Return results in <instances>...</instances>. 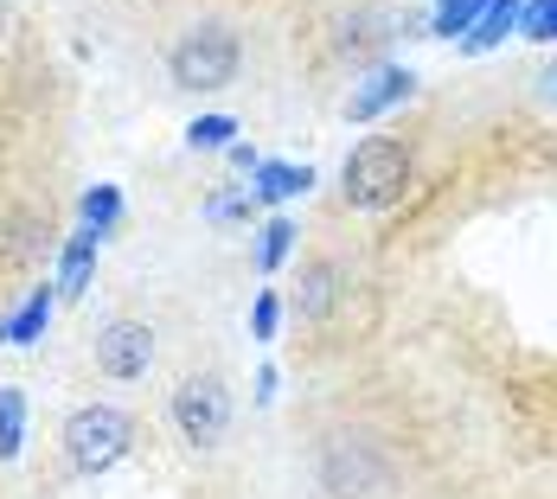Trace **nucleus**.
Instances as JSON below:
<instances>
[{
	"label": "nucleus",
	"mask_w": 557,
	"mask_h": 499,
	"mask_svg": "<svg viewBox=\"0 0 557 499\" xmlns=\"http://www.w3.org/2000/svg\"><path fill=\"white\" fill-rule=\"evenodd\" d=\"M339 179H346V205H359V212H385V205L404 199V186H410V148L391 141V135H366V141L346 154Z\"/></svg>",
	"instance_id": "obj_1"
},
{
	"label": "nucleus",
	"mask_w": 557,
	"mask_h": 499,
	"mask_svg": "<svg viewBox=\"0 0 557 499\" xmlns=\"http://www.w3.org/2000/svg\"><path fill=\"white\" fill-rule=\"evenodd\" d=\"M128 442H135V423L115 403H84L64 423V454H71L77 474H110L115 461L128 454Z\"/></svg>",
	"instance_id": "obj_2"
},
{
	"label": "nucleus",
	"mask_w": 557,
	"mask_h": 499,
	"mask_svg": "<svg viewBox=\"0 0 557 499\" xmlns=\"http://www.w3.org/2000/svg\"><path fill=\"white\" fill-rule=\"evenodd\" d=\"M237 33L231 26H193L180 46L168 52V71L180 90H224L237 77Z\"/></svg>",
	"instance_id": "obj_3"
},
{
	"label": "nucleus",
	"mask_w": 557,
	"mask_h": 499,
	"mask_svg": "<svg viewBox=\"0 0 557 499\" xmlns=\"http://www.w3.org/2000/svg\"><path fill=\"white\" fill-rule=\"evenodd\" d=\"M173 423L193 448H219L224 429H231V390H224L219 372H199L173 390Z\"/></svg>",
	"instance_id": "obj_4"
},
{
	"label": "nucleus",
	"mask_w": 557,
	"mask_h": 499,
	"mask_svg": "<svg viewBox=\"0 0 557 499\" xmlns=\"http://www.w3.org/2000/svg\"><path fill=\"white\" fill-rule=\"evenodd\" d=\"M379 481H385V461L366 436H334L321 448V487L334 499H372Z\"/></svg>",
	"instance_id": "obj_5"
},
{
	"label": "nucleus",
	"mask_w": 557,
	"mask_h": 499,
	"mask_svg": "<svg viewBox=\"0 0 557 499\" xmlns=\"http://www.w3.org/2000/svg\"><path fill=\"white\" fill-rule=\"evenodd\" d=\"M154 365V327H141V321H110V327L97 333V372L115 378V385H128V378H141Z\"/></svg>",
	"instance_id": "obj_6"
},
{
	"label": "nucleus",
	"mask_w": 557,
	"mask_h": 499,
	"mask_svg": "<svg viewBox=\"0 0 557 499\" xmlns=\"http://www.w3.org/2000/svg\"><path fill=\"white\" fill-rule=\"evenodd\" d=\"M410 90H417V77H410L404 64H379V71H372V77L346 97V122H379V115L397 110Z\"/></svg>",
	"instance_id": "obj_7"
},
{
	"label": "nucleus",
	"mask_w": 557,
	"mask_h": 499,
	"mask_svg": "<svg viewBox=\"0 0 557 499\" xmlns=\"http://www.w3.org/2000/svg\"><path fill=\"white\" fill-rule=\"evenodd\" d=\"M334 295H339V263H334V257H321V263H308V270H301L295 308H301L308 321H321V314L334 308Z\"/></svg>",
	"instance_id": "obj_8"
},
{
	"label": "nucleus",
	"mask_w": 557,
	"mask_h": 499,
	"mask_svg": "<svg viewBox=\"0 0 557 499\" xmlns=\"http://www.w3.org/2000/svg\"><path fill=\"white\" fill-rule=\"evenodd\" d=\"M97 244H103V230H90V224L64 244V276H58V295H64V301L84 295V282H90V270H97Z\"/></svg>",
	"instance_id": "obj_9"
},
{
	"label": "nucleus",
	"mask_w": 557,
	"mask_h": 499,
	"mask_svg": "<svg viewBox=\"0 0 557 499\" xmlns=\"http://www.w3.org/2000/svg\"><path fill=\"white\" fill-rule=\"evenodd\" d=\"M308 186H314V166H295V161L257 166V199H263V205H282V199H295V192H308Z\"/></svg>",
	"instance_id": "obj_10"
},
{
	"label": "nucleus",
	"mask_w": 557,
	"mask_h": 499,
	"mask_svg": "<svg viewBox=\"0 0 557 499\" xmlns=\"http://www.w3.org/2000/svg\"><path fill=\"white\" fill-rule=\"evenodd\" d=\"M519 13H525V0H487V13H481V26L461 39V52H494L506 33H519Z\"/></svg>",
	"instance_id": "obj_11"
},
{
	"label": "nucleus",
	"mask_w": 557,
	"mask_h": 499,
	"mask_svg": "<svg viewBox=\"0 0 557 499\" xmlns=\"http://www.w3.org/2000/svg\"><path fill=\"white\" fill-rule=\"evenodd\" d=\"M46 321H52V288H39V295H33V301L7 321V339H13V346H39Z\"/></svg>",
	"instance_id": "obj_12"
},
{
	"label": "nucleus",
	"mask_w": 557,
	"mask_h": 499,
	"mask_svg": "<svg viewBox=\"0 0 557 499\" xmlns=\"http://www.w3.org/2000/svg\"><path fill=\"white\" fill-rule=\"evenodd\" d=\"M288 250H295V224L288 219H270L263 230H257V270H263V276L288 263Z\"/></svg>",
	"instance_id": "obj_13"
},
{
	"label": "nucleus",
	"mask_w": 557,
	"mask_h": 499,
	"mask_svg": "<svg viewBox=\"0 0 557 499\" xmlns=\"http://www.w3.org/2000/svg\"><path fill=\"white\" fill-rule=\"evenodd\" d=\"M26 442V397L20 390H0V461H13Z\"/></svg>",
	"instance_id": "obj_14"
},
{
	"label": "nucleus",
	"mask_w": 557,
	"mask_h": 499,
	"mask_svg": "<svg viewBox=\"0 0 557 499\" xmlns=\"http://www.w3.org/2000/svg\"><path fill=\"white\" fill-rule=\"evenodd\" d=\"M481 13H487V0H443L436 7V39H455V33L468 39L481 26Z\"/></svg>",
	"instance_id": "obj_15"
},
{
	"label": "nucleus",
	"mask_w": 557,
	"mask_h": 499,
	"mask_svg": "<svg viewBox=\"0 0 557 499\" xmlns=\"http://www.w3.org/2000/svg\"><path fill=\"white\" fill-rule=\"evenodd\" d=\"M519 39L552 46L557 39V0H525V13H519Z\"/></svg>",
	"instance_id": "obj_16"
},
{
	"label": "nucleus",
	"mask_w": 557,
	"mask_h": 499,
	"mask_svg": "<svg viewBox=\"0 0 557 499\" xmlns=\"http://www.w3.org/2000/svg\"><path fill=\"white\" fill-rule=\"evenodd\" d=\"M122 219V192H115V186H97V192H84V224H90V230H103V237H110V224Z\"/></svg>",
	"instance_id": "obj_17"
},
{
	"label": "nucleus",
	"mask_w": 557,
	"mask_h": 499,
	"mask_svg": "<svg viewBox=\"0 0 557 499\" xmlns=\"http://www.w3.org/2000/svg\"><path fill=\"white\" fill-rule=\"evenodd\" d=\"M231 135H237V122H231V115H199V122L186 128V141H193V148H231Z\"/></svg>",
	"instance_id": "obj_18"
},
{
	"label": "nucleus",
	"mask_w": 557,
	"mask_h": 499,
	"mask_svg": "<svg viewBox=\"0 0 557 499\" xmlns=\"http://www.w3.org/2000/svg\"><path fill=\"white\" fill-rule=\"evenodd\" d=\"M276 321H282V301L263 288V295H257V308H250V333H257V339H276Z\"/></svg>",
	"instance_id": "obj_19"
},
{
	"label": "nucleus",
	"mask_w": 557,
	"mask_h": 499,
	"mask_svg": "<svg viewBox=\"0 0 557 499\" xmlns=\"http://www.w3.org/2000/svg\"><path fill=\"white\" fill-rule=\"evenodd\" d=\"M539 103H552V110H557V58L539 71Z\"/></svg>",
	"instance_id": "obj_20"
},
{
	"label": "nucleus",
	"mask_w": 557,
	"mask_h": 499,
	"mask_svg": "<svg viewBox=\"0 0 557 499\" xmlns=\"http://www.w3.org/2000/svg\"><path fill=\"white\" fill-rule=\"evenodd\" d=\"M224 154H231V166H250V173H257V166H263V161H257V154H250V148H244V141H231V148H224Z\"/></svg>",
	"instance_id": "obj_21"
},
{
	"label": "nucleus",
	"mask_w": 557,
	"mask_h": 499,
	"mask_svg": "<svg viewBox=\"0 0 557 499\" xmlns=\"http://www.w3.org/2000/svg\"><path fill=\"white\" fill-rule=\"evenodd\" d=\"M0 33H7V0H0Z\"/></svg>",
	"instance_id": "obj_22"
},
{
	"label": "nucleus",
	"mask_w": 557,
	"mask_h": 499,
	"mask_svg": "<svg viewBox=\"0 0 557 499\" xmlns=\"http://www.w3.org/2000/svg\"><path fill=\"white\" fill-rule=\"evenodd\" d=\"M436 7H443V0H436Z\"/></svg>",
	"instance_id": "obj_23"
}]
</instances>
